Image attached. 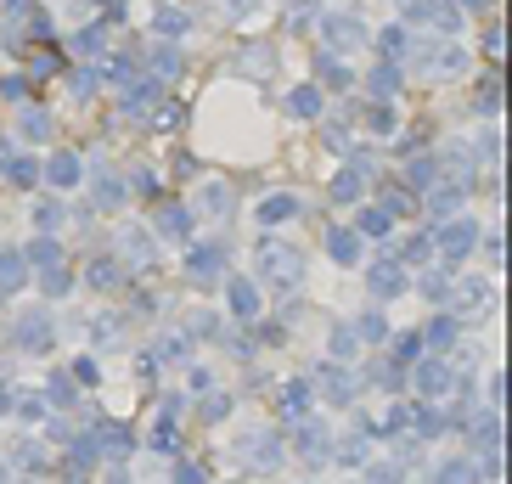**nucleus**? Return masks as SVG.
<instances>
[{
	"mask_svg": "<svg viewBox=\"0 0 512 484\" xmlns=\"http://www.w3.org/2000/svg\"><path fill=\"white\" fill-rule=\"evenodd\" d=\"M181 333L192 338V344H214V338H226V316H220V310H186Z\"/></svg>",
	"mask_w": 512,
	"mask_h": 484,
	"instance_id": "412c9836",
	"label": "nucleus"
},
{
	"mask_svg": "<svg viewBox=\"0 0 512 484\" xmlns=\"http://www.w3.org/2000/svg\"><path fill=\"white\" fill-rule=\"evenodd\" d=\"M51 344H57V321H51L46 304H40V310H23V316L12 321V349H23V355H46Z\"/></svg>",
	"mask_w": 512,
	"mask_h": 484,
	"instance_id": "0eeeda50",
	"label": "nucleus"
},
{
	"mask_svg": "<svg viewBox=\"0 0 512 484\" xmlns=\"http://www.w3.org/2000/svg\"><path fill=\"white\" fill-rule=\"evenodd\" d=\"M417 293L434 304V310H445V299H451V271H445L439 259H434V265H422V271H417Z\"/></svg>",
	"mask_w": 512,
	"mask_h": 484,
	"instance_id": "cd10ccee",
	"label": "nucleus"
},
{
	"mask_svg": "<svg viewBox=\"0 0 512 484\" xmlns=\"http://www.w3.org/2000/svg\"><path fill=\"white\" fill-rule=\"evenodd\" d=\"M473 254H479V226H473L467 214L439 220V226H434V259H439V265H445V271H456V265H467Z\"/></svg>",
	"mask_w": 512,
	"mask_h": 484,
	"instance_id": "f03ea898",
	"label": "nucleus"
},
{
	"mask_svg": "<svg viewBox=\"0 0 512 484\" xmlns=\"http://www.w3.org/2000/svg\"><path fill=\"white\" fill-rule=\"evenodd\" d=\"M349 327H355L361 349H383V344H389V333H394V327H389V310H383V304H366V310L349 321Z\"/></svg>",
	"mask_w": 512,
	"mask_h": 484,
	"instance_id": "2eb2a0df",
	"label": "nucleus"
},
{
	"mask_svg": "<svg viewBox=\"0 0 512 484\" xmlns=\"http://www.w3.org/2000/svg\"><path fill=\"white\" fill-rule=\"evenodd\" d=\"M12 462L29 473V479H40V473H51V445H46V439H17Z\"/></svg>",
	"mask_w": 512,
	"mask_h": 484,
	"instance_id": "bb28decb",
	"label": "nucleus"
},
{
	"mask_svg": "<svg viewBox=\"0 0 512 484\" xmlns=\"http://www.w3.org/2000/svg\"><path fill=\"white\" fill-rule=\"evenodd\" d=\"M124 265H152V259H158V242L147 237V231H130V237H124Z\"/></svg>",
	"mask_w": 512,
	"mask_h": 484,
	"instance_id": "473e14b6",
	"label": "nucleus"
},
{
	"mask_svg": "<svg viewBox=\"0 0 512 484\" xmlns=\"http://www.w3.org/2000/svg\"><path fill=\"white\" fill-rule=\"evenodd\" d=\"M124 276H130V265H124L119 254H91L85 259V271H79V282H85L91 293H119Z\"/></svg>",
	"mask_w": 512,
	"mask_h": 484,
	"instance_id": "ddd939ff",
	"label": "nucleus"
},
{
	"mask_svg": "<svg viewBox=\"0 0 512 484\" xmlns=\"http://www.w3.org/2000/svg\"><path fill=\"white\" fill-rule=\"evenodd\" d=\"M62 484H91V473H62Z\"/></svg>",
	"mask_w": 512,
	"mask_h": 484,
	"instance_id": "a18cd8bd",
	"label": "nucleus"
},
{
	"mask_svg": "<svg viewBox=\"0 0 512 484\" xmlns=\"http://www.w3.org/2000/svg\"><path fill=\"white\" fill-rule=\"evenodd\" d=\"M456 434H462L467 456H490V451H501V411L490 406V411H479L473 423L462 417V428H456Z\"/></svg>",
	"mask_w": 512,
	"mask_h": 484,
	"instance_id": "9b49d317",
	"label": "nucleus"
},
{
	"mask_svg": "<svg viewBox=\"0 0 512 484\" xmlns=\"http://www.w3.org/2000/svg\"><path fill=\"white\" fill-rule=\"evenodd\" d=\"M17 254H23V265H29V271H46V265H57V259H68V254H62V242L51 237V231H40L34 242H23Z\"/></svg>",
	"mask_w": 512,
	"mask_h": 484,
	"instance_id": "c85d7f7f",
	"label": "nucleus"
},
{
	"mask_svg": "<svg viewBox=\"0 0 512 484\" xmlns=\"http://www.w3.org/2000/svg\"><path fill=\"white\" fill-rule=\"evenodd\" d=\"M242 456H248V468H282L287 462V445H282V434H271V428H254V434L242 439Z\"/></svg>",
	"mask_w": 512,
	"mask_h": 484,
	"instance_id": "4468645a",
	"label": "nucleus"
},
{
	"mask_svg": "<svg viewBox=\"0 0 512 484\" xmlns=\"http://www.w3.org/2000/svg\"><path fill=\"white\" fill-rule=\"evenodd\" d=\"M451 214H462V186H439L434 192V226L451 220Z\"/></svg>",
	"mask_w": 512,
	"mask_h": 484,
	"instance_id": "4c0bfd02",
	"label": "nucleus"
},
{
	"mask_svg": "<svg viewBox=\"0 0 512 484\" xmlns=\"http://www.w3.org/2000/svg\"><path fill=\"white\" fill-rule=\"evenodd\" d=\"M366 181H361V169H344V175H332V203H361Z\"/></svg>",
	"mask_w": 512,
	"mask_h": 484,
	"instance_id": "c9c22d12",
	"label": "nucleus"
},
{
	"mask_svg": "<svg viewBox=\"0 0 512 484\" xmlns=\"http://www.w3.org/2000/svg\"><path fill=\"white\" fill-rule=\"evenodd\" d=\"M310 389H316V400H327V406H338V411H349L361 400V378H355L349 361H321L316 372H310Z\"/></svg>",
	"mask_w": 512,
	"mask_h": 484,
	"instance_id": "20e7f679",
	"label": "nucleus"
},
{
	"mask_svg": "<svg viewBox=\"0 0 512 484\" xmlns=\"http://www.w3.org/2000/svg\"><path fill=\"white\" fill-rule=\"evenodd\" d=\"M6 417H17L23 428H40L51 417V406H46V394L40 389H12V411H6Z\"/></svg>",
	"mask_w": 512,
	"mask_h": 484,
	"instance_id": "b1692460",
	"label": "nucleus"
},
{
	"mask_svg": "<svg viewBox=\"0 0 512 484\" xmlns=\"http://www.w3.org/2000/svg\"><path fill=\"white\" fill-rule=\"evenodd\" d=\"M12 484H17V479H12Z\"/></svg>",
	"mask_w": 512,
	"mask_h": 484,
	"instance_id": "09e8293b",
	"label": "nucleus"
},
{
	"mask_svg": "<svg viewBox=\"0 0 512 484\" xmlns=\"http://www.w3.org/2000/svg\"><path fill=\"white\" fill-rule=\"evenodd\" d=\"M147 451H158V456H175L181 451V423H175V411H158V417H152L147 423Z\"/></svg>",
	"mask_w": 512,
	"mask_h": 484,
	"instance_id": "dca6fc26",
	"label": "nucleus"
},
{
	"mask_svg": "<svg viewBox=\"0 0 512 484\" xmlns=\"http://www.w3.org/2000/svg\"><path fill=\"white\" fill-rule=\"evenodd\" d=\"M34 220H40V231H57L62 220H68V209H62V203H40V214H34Z\"/></svg>",
	"mask_w": 512,
	"mask_h": 484,
	"instance_id": "37998d69",
	"label": "nucleus"
},
{
	"mask_svg": "<svg viewBox=\"0 0 512 484\" xmlns=\"http://www.w3.org/2000/svg\"><path fill=\"white\" fill-rule=\"evenodd\" d=\"M428 484H484V473H479V462L473 456H445L434 473H428Z\"/></svg>",
	"mask_w": 512,
	"mask_h": 484,
	"instance_id": "4be33fe9",
	"label": "nucleus"
},
{
	"mask_svg": "<svg viewBox=\"0 0 512 484\" xmlns=\"http://www.w3.org/2000/svg\"><path fill=\"white\" fill-rule=\"evenodd\" d=\"M293 113H299V119H310V113H316V91H299V96H293Z\"/></svg>",
	"mask_w": 512,
	"mask_h": 484,
	"instance_id": "c03bdc74",
	"label": "nucleus"
},
{
	"mask_svg": "<svg viewBox=\"0 0 512 484\" xmlns=\"http://www.w3.org/2000/svg\"><path fill=\"white\" fill-rule=\"evenodd\" d=\"M254 282L259 288H276V293H299L304 288V254L287 237L265 231L254 242Z\"/></svg>",
	"mask_w": 512,
	"mask_h": 484,
	"instance_id": "f257e3e1",
	"label": "nucleus"
},
{
	"mask_svg": "<svg viewBox=\"0 0 512 484\" xmlns=\"http://www.w3.org/2000/svg\"><path fill=\"white\" fill-rule=\"evenodd\" d=\"M287 434H293V456L304 468H332V423H321L316 411H304V417L287 423Z\"/></svg>",
	"mask_w": 512,
	"mask_h": 484,
	"instance_id": "7ed1b4c3",
	"label": "nucleus"
},
{
	"mask_svg": "<svg viewBox=\"0 0 512 484\" xmlns=\"http://www.w3.org/2000/svg\"><path fill=\"white\" fill-rule=\"evenodd\" d=\"M254 220H259L265 231H271V226H287V220H299V197H293V192H271V197L254 209Z\"/></svg>",
	"mask_w": 512,
	"mask_h": 484,
	"instance_id": "a878e982",
	"label": "nucleus"
},
{
	"mask_svg": "<svg viewBox=\"0 0 512 484\" xmlns=\"http://www.w3.org/2000/svg\"><path fill=\"white\" fill-rule=\"evenodd\" d=\"M51 181H57V186H74V181H79V158H51Z\"/></svg>",
	"mask_w": 512,
	"mask_h": 484,
	"instance_id": "a19ab883",
	"label": "nucleus"
},
{
	"mask_svg": "<svg viewBox=\"0 0 512 484\" xmlns=\"http://www.w3.org/2000/svg\"><path fill=\"white\" fill-rule=\"evenodd\" d=\"M214 383H220V378H214V372H209V366H186V389H192V394H203V389H214Z\"/></svg>",
	"mask_w": 512,
	"mask_h": 484,
	"instance_id": "79ce46f5",
	"label": "nucleus"
},
{
	"mask_svg": "<svg viewBox=\"0 0 512 484\" xmlns=\"http://www.w3.org/2000/svg\"><path fill=\"white\" fill-rule=\"evenodd\" d=\"M29 282H34V271L23 265V254L17 248H0V299H17Z\"/></svg>",
	"mask_w": 512,
	"mask_h": 484,
	"instance_id": "a211bd4d",
	"label": "nucleus"
},
{
	"mask_svg": "<svg viewBox=\"0 0 512 484\" xmlns=\"http://www.w3.org/2000/svg\"><path fill=\"white\" fill-rule=\"evenodd\" d=\"M203 209H209L214 220H226V214H231V192H226V186H209V192H203Z\"/></svg>",
	"mask_w": 512,
	"mask_h": 484,
	"instance_id": "58836bf2",
	"label": "nucleus"
},
{
	"mask_svg": "<svg viewBox=\"0 0 512 484\" xmlns=\"http://www.w3.org/2000/svg\"><path fill=\"white\" fill-rule=\"evenodd\" d=\"M327 361H361V338H355V327H349V321H338V327H332V338H327Z\"/></svg>",
	"mask_w": 512,
	"mask_h": 484,
	"instance_id": "2f4dec72",
	"label": "nucleus"
},
{
	"mask_svg": "<svg viewBox=\"0 0 512 484\" xmlns=\"http://www.w3.org/2000/svg\"><path fill=\"white\" fill-rule=\"evenodd\" d=\"M40 394H46V406H51V411H68V417L79 411V383L68 378V366H57V372L46 378V389H40Z\"/></svg>",
	"mask_w": 512,
	"mask_h": 484,
	"instance_id": "5701e85b",
	"label": "nucleus"
},
{
	"mask_svg": "<svg viewBox=\"0 0 512 484\" xmlns=\"http://www.w3.org/2000/svg\"><path fill=\"white\" fill-rule=\"evenodd\" d=\"M366 293H372V304H394L400 293H411V271L394 254L372 259V265H366Z\"/></svg>",
	"mask_w": 512,
	"mask_h": 484,
	"instance_id": "6e6552de",
	"label": "nucleus"
},
{
	"mask_svg": "<svg viewBox=\"0 0 512 484\" xmlns=\"http://www.w3.org/2000/svg\"><path fill=\"white\" fill-rule=\"evenodd\" d=\"M355 237L361 242H389L394 237V214L389 209H361L355 214Z\"/></svg>",
	"mask_w": 512,
	"mask_h": 484,
	"instance_id": "c756f323",
	"label": "nucleus"
},
{
	"mask_svg": "<svg viewBox=\"0 0 512 484\" xmlns=\"http://www.w3.org/2000/svg\"><path fill=\"white\" fill-rule=\"evenodd\" d=\"M496 299V282H484V276H451V299H445V310H456V316H479L484 304Z\"/></svg>",
	"mask_w": 512,
	"mask_h": 484,
	"instance_id": "9d476101",
	"label": "nucleus"
},
{
	"mask_svg": "<svg viewBox=\"0 0 512 484\" xmlns=\"http://www.w3.org/2000/svg\"><path fill=\"white\" fill-rule=\"evenodd\" d=\"M6 175H12L17 186H34V181H40V169H34V158H12V164H6Z\"/></svg>",
	"mask_w": 512,
	"mask_h": 484,
	"instance_id": "ea45409f",
	"label": "nucleus"
},
{
	"mask_svg": "<svg viewBox=\"0 0 512 484\" xmlns=\"http://www.w3.org/2000/svg\"><path fill=\"white\" fill-rule=\"evenodd\" d=\"M231 411H237V394H226V389H220V383H214V389H203V394H197V417H203V423H226Z\"/></svg>",
	"mask_w": 512,
	"mask_h": 484,
	"instance_id": "7c9ffc66",
	"label": "nucleus"
},
{
	"mask_svg": "<svg viewBox=\"0 0 512 484\" xmlns=\"http://www.w3.org/2000/svg\"><path fill=\"white\" fill-rule=\"evenodd\" d=\"M0 484H12V468H6V462H0Z\"/></svg>",
	"mask_w": 512,
	"mask_h": 484,
	"instance_id": "49530a36",
	"label": "nucleus"
},
{
	"mask_svg": "<svg viewBox=\"0 0 512 484\" xmlns=\"http://www.w3.org/2000/svg\"><path fill=\"white\" fill-rule=\"evenodd\" d=\"M276 406H282L287 423L304 417V411H316V389H310V378H287L282 389H276Z\"/></svg>",
	"mask_w": 512,
	"mask_h": 484,
	"instance_id": "f3484780",
	"label": "nucleus"
},
{
	"mask_svg": "<svg viewBox=\"0 0 512 484\" xmlns=\"http://www.w3.org/2000/svg\"><path fill=\"white\" fill-rule=\"evenodd\" d=\"M68 378H74L79 389H102V361H96V355H74V361H68Z\"/></svg>",
	"mask_w": 512,
	"mask_h": 484,
	"instance_id": "f704fd0d",
	"label": "nucleus"
},
{
	"mask_svg": "<svg viewBox=\"0 0 512 484\" xmlns=\"http://www.w3.org/2000/svg\"><path fill=\"white\" fill-rule=\"evenodd\" d=\"M226 271H231V242H186V276L197 288H220Z\"/></svg>",
	"mask_w": 512,
	"mask_h": 484,
	"instance_id": "39448f33",
	"label": "nucleus"
},
{
	"mask_svg": "<svg viewBox=\"0 0 512 484\" xmlns=\"http://www.w3.org/2000/svg\"><path fill=\"white\" fill-rule=\"evenodd\" d=\"M124 203V181L119 175H96V209H119Z\"/></svg>",
	"mask_w": 512,
	"mask_h": 484,
	"instance_id": "e433bc0d",
	"label": "nucleus"
},
{
	"mask_svg": "<svg viewBox=\"0 0 512 484\" xmlns=\"http://www.w3.org/2000/svg\"><path fill=\"white\" fill-rule=\"evenodd\" d=\"M74 288H79V271L68 265V259H57V265H46V271H40V293H46L51 304H62Z\"/></svg>",
	"mask_w": 512,
	"mask_h": 484,
	"instance_id": "393cba45",
	"label": "nucleus"
},
{
	"mask_svg": "<svg viewBox=\"0 0 512 484\" xmlns=\"http://www.w3.org/2000/svg\"><path fill=\"white\" fill-rule=\"evenodd\" d=\"M349 484H366V479H349Z\"/></svg>",
	"mask_w": 512,
	"mask_h": 484,
	"instance_id": "de8ad7c7",
	"label": "nucleus"
},
{
	"mask_svg": "<svg viewBox=\"0 0 512 484\" xmlns=\"http://www.w3.org/2000/svg\"><path fill=\"white\" fill-rule=\"evenodd\" d=\"M462 327L467 321L456 316V310H434V321H422V355H451L456 344H462Z\"/></svg>",
	"mask_w": 512,
	"mask_h": 484,
	"instance_id": "1a4fd4ad",
	"label": "nucleus"
},
{
	"mask_svg": "<svg viewBox=\"0 0 512 484\" xmlns=\"http://www.w3.org/2000/svg\"><path fill=\"white\" fill-rule=\"evenodd\" d=\"M389 254L400 259L406 271H422V265H434V226H428V231H411V237L400 242V248H389Z\"/></svg>",
	"mask_w": 512,
	"mask_h": 484,
	"instance_id": "aec40b11",
	"label": "nucleus"
},
{
	"mask_svg": "<svg viewBox=\"0 0 512 484\" xmlns=\"http://www.w3.org/2000/svg\"><path fill=\"white\" fill-rule=\"evenodd\" d=\"M220 288H226V316L231 321H242V327H248V321L265 316V288H259L254 276L226 271V276H220Z\"/></svg>",
	"mask_w": 512,
	"mask_h": 484,
	"instance_id": "423d86ee",
	"label": "nucleus"
},
{
	"mask_svg": "<svg viewBox=\"0 0 512 484\" xmlns=\"http://www.w3.org/2000/svg\"><path fill=\"white\" fill-rule=\"evenodd\" d=\"M169 484H214V473L197 462V456H175V468H169Z\"/></svg>",
	"mask_w": 512,
	"mask_h": 484,
	"instance_id": "72a5a7b5",
	"label": "nucleus"
},
{
	"mask_svg": "<svg viewBox=\"0 0 512 484\" xmlns=\"http://www.w3.org/2000/svg\"><path fill=\"white\" fill-rule=\"evenodd\" d=\"M158 209H152V231H158V242H192V209H181L175 197H152Z\"/></svg>",
	"mask_w": 512,
	"mask_h": 484,
	"instance_id": "f8f14e48",
	"label": "nucleus"
},
{
	"mask_svg": "<svg viewBox=\"0 0 512 484\" xmlns=\"http://www.w3.org/2000/svg\"><path fill=\"white\" fill-rule=\"evenodd\" d=\"M327 259H332V265H361V259H366V242L355 237V226H332V231H327Z\"/></svg>",
	"mask_w": 512,
	"mask_h": 484,
	"instance_id": "6ab92c4d",
	"label": "nucleus"
}]
</instances>
